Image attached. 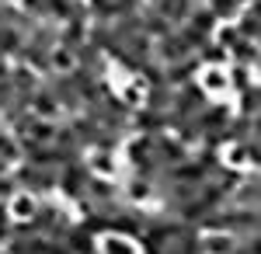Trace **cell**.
<instances>
[{
    "label": "cell",
    "mask_w": 261,
    "mask_h": 254,
    "mask_svg": "<svg viewBox=\"0 0 261 254\" xmlns=\"http://www.w3.org/2000/svg\"><path fill=\"white\" fill-rule=\"evenodd\" d=\"M0 254H7V251H0Z\"/></svg>",
    "instance_id": "2"
},
{
    "label": "cell",
    "mask_w": 261,
    "mask_h": 254,
    "mask_svg": "<svg viewBox=\"0 0 261 254\" xmlns=\"http://www.w3.org/2000/svg\"><path fill=\"white\" fill-rule=\"evenodd\" d=\"M98 254H140V244L122 234H105L98 240Z\"/></svg>",
    "instance_id": "1"
}]
</instances>
